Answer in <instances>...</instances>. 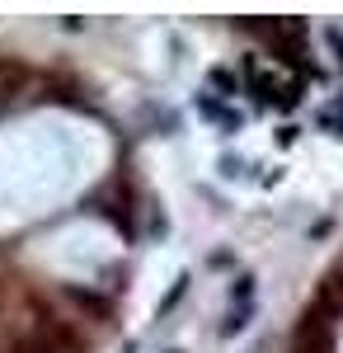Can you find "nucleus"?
Here are the masks:
<instances>
[{
	"label": "nucleus",
	"mask_w": 343,
	"mask_h": 353,
	"mask_svg": "<svg viewBox=\"0 0 343 353\" xmlns=\"http://www.w3.org/2000/svg\"><path fill=\"white\" fill-rule=\"evenodd\" d=\"M245 28L259 33L278 57H287V61L301 66V57H306V24L301 19H249Z\"/></svg>",
	"instance_id": "f257e3e1"
},
{
	"label": "nucleus",
	"mask_w": 343,
	"mask_h": 353,
	"mask_svg": "<svg viewBox=\"0 0 343 353\" xmlns=\"http://www.w3.org/2000/svg\"><path fill=\"white\" fill-rule=\"evenodd\" d=\"M291 353H334V325L315 306H306V316L296 325V339H291Z\"/></svg>",
	"instance_id": "f03ea898"
},
{
	"label": "nucleus",
	"mask_w": 343,
	"mask_h": 353,
	"mask_svg": "<svg viewBox=\"0 0 343 353\" xmlns=\"http://www.w3.org/2000/svg\"><path fill=\"white\" fill-rule=\"evenodd\" d=\"M28 81H33V71H28L19 57H0V99H14V94H24Z\"/></svg>",
	"instance_id": "7ed1b4c3"
},
{
	"label": "nucleus",
	"mask_w": 343,
	"mask_h": 353,
	"mask_svg": "<svg viewBox=\"0 0 343 353\" xmlns=\"http://www.w3.org/2000/svg\"><path fill=\"white\" fill-rule=\"evenodd\" d=\"M66 297L76 301L80 311H90L94 321H108V316H113V301L99 297V292H90V288H66Z\"/></svg>",
	"instance_id": "20e7f679"
},
{
	"label": "nucleus",
	"mask_w": 343,
	"mask_h": 353,
	"mask_svg": "<svg viewBox=\"0 0 343 353\" xmlns=\"http://www.w3.org/2000/svg\"><path fill=\"white\" fill-rule=\"evenodd\" d=\"M245 71H249V85H254V94H259V99H264V104H273V99H278V94H282V90H278V81H273V76H268V71H259V66H254V61H249V66H245Z\"/></svg>",
	"instance_id": "39448f33"
},
{
	"label": "nucleus",
	"mask_w": 343,
	"mask_h": 353,
	"mask_svg": "<svg viewBox=\"0 0 343 353\" xmlns=\"http://www.w3.org/2000/svg\"><path fill=\"white\" fill-rule=\"evenodd\" d=\"M10 353H52V349H48L38 334H24V339H14V344H10Z\"/></svg>",
	"instance_id": "423d86ee"
},
{
	"label": "nucleus",
	"mask_w": 343,
	"mask_h": 353,
	"mask_svg": "<svg viewBox=\"0 0 343 353\" xmlns=\"http://www.w3.org/2000/svg\"><path fill=\"white\" fill-rule=\"evenodd\" d=\"M245 325H249V301H245L240 311H231V321L221 325V334H240V330H245Z\"/></svg>",
	"instance_id": "0eeeda50"
},
{
	"label": "nucleus",
	"mask_w": 343,
	"mask_h": 353,
	"mask_svg": "<svg viewBox=\"0 0 343 353\" xmlns=\"http://www.w3.org/2000/svg\"><path fill=\"white\" fill-rule=\"evenodd\" d=\"M211 85H216V90H226V94H236V76H231L226 66H216V71H211Z\"/></svg>",
	"instance_id": "6e6552de"
},
{
	"label": "nucleus",
	"mask_w": 343,
	"mask_h": 353,
	"mask_svg": "<svg viewBox=\"0 0 343 353\" xmlns=\"http://www.w3.org/2000/svg\"><path fill=\"white\" fill-rule=\"evenodd\" d=\"M324 128H334V137H343V113H320Z\"/></svg>",
	"instance_id": "1a4fd4ad"
},
{
	"label": "nucleus",
	"mask_w": 343,
	"mask_h": 353,
	"mask_svg": "<svg viewBox=\"0 0 343 353\" xmlns=\"http://www.w3.org/2000/svg\"><path fill=\"white\" fill-rule=\"evenodd\" d=\"M334 269H339V273H343V259H339V264H334Z\"/></svg>",
	"instance_id": "9d476101"
}]
</instances>
